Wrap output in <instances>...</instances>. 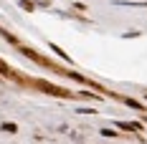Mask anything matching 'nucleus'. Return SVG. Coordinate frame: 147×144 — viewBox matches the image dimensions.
<instances>
[{
  "label": "nucleus",
  "instance_id": "1",
  "mask_svg": "<svg viewBox=\"0 0 147 144\" xmlns=\"http://www.w3.org/2000/svg\"><path fill=\"white\" fill-rule=\"evenodd\" d=\"M20 8H26V10H33V3H30V0H20Z\"/></svg>",
  "mask_w": 147,
  "mask_h": 144
},
{
  "label": "nucleus",
  "instance_id": "2",
  "mask_svg": "<svg viewBox=\"0 0 147 144\" xmlns=\"http://www.w3.org/2000/svg\"><path fill=\"white\" fill-rule=\"evenodd\" d=\"M3 131H15V124H3Z\"/></svg>",
  "mask_w": 147,
  "mask_h": 144
}]
</instances>
